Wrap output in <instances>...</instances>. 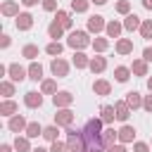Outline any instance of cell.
I'll return each instance as SVG.
<instances>
[{"instance_id":"cell-1","label":"cell","mask_w":152,"mask_h":152,"mask_svg":"<svg viewBox=\"0 0 152 152\" xmlns=\"http://www.w3.org/2000/svg\"><path fill=\"white\" fill-rule=\"evenodd\" d=\"M102 119H88L86 121V126L81 128V133H83V147H81V152H102L107 145H104V140H102Z\"/></svg>"},{"instance_id":"cell-2","label":"cell","mask_w":152,"mask_h":152,"mask_svg":"<svg viewBox=\"0 0 152 152\" xmlns=\"http://www.w3.org/2000/svg\"><path fill=\"white\" fill-rule=\"evenodd\" d=\"M66 145H69V152H81V147H83V133H81V128L66 126Z\"/></svg>"},{"instance_id":"cell-3","label":"cell","mask_w":152,"mask_h":152,"mask_svg":"<svg viewBox=\"0 0 152 152\" xmlns=\"http://www.w3.org/2000/svg\"><path fill=\"white\" fill-rule=\"evenodd\" d=\"M66 45L74 48V50H83L86 45H90V38H88L86 31H71L69 38H66Z\"/></svg>"},{"instance_id":"cell-4","label":"cell","mask_w":152,"mask_h":152,"mask_svg":"<svg viewBox=\"0 0 152 152\" xmlns=\"http://www.w3.org/2000/svg\"><path fill=\"white\" fill-rule=\"evenodd\" d=\"M50 71L55 74V78H64V76L69 74V64H66L62 57H55V59L50 62Z\"/></svg>"},{"instance_id":"cell-5","label":"cell","mask_w":152,"mask_h":152,"mask_svg":"<svg viewBox=\"0 0 152 152\" xmlns=\"http://www.w3.org/2000/svg\"><path fill=\"white\" fill-rule=\"evenodd\" d=\"M7 74H10V78H12L14 83H21V81L26 78L28 69H24V66H19V64H10V66H7Z\"/></svg>"},{"instance_id":"cell-6","label":"cell","mask_w":152,"mask_h":152,"mask_svg":"<svg viewBox=\"0 0 152 152\" xmlns=\"http://www.w3.org/2000/svg\"><path fill=\"white\" fill-rule=\"evenodd\" d=\"M52 102H55V107H69L74 102V95L69 90H59V93L52 95Z\"/></svg>"},{"instance_id":"cell-7","label":"cell","mask_w":152,"mask_h":152,"mask_svg":"<svg viewBox=\"0 0 152 152\" xmlns=\"http://www.w3.org/2000/svg\"><path fill=\"white\" fill-rule=\"evenodd\" d=\"M24 104H26V107H31V109H38V107L43 104V95H40V93H36V90H28V93L24 95Z\"/></svg>"},{"instance_id":"cell-8","label":"cell","mask_w":152,"mask_h":152,"mask_svg":"<svg viewBox=\"0 0 152 152\" xmlns=\"http://www.w3.org/2000/svg\"><path fill=\"white\" fill-rule=\"evenodd\" d=\"M55 124L57 126H71L74 124V112L71 109H59L55 114Z\"/></svg>"},{"instance_id":"cell-9","label":"cell","mask_w":152,"mask_h":152,"mask_svg":"<svg viewBox=\"0 0 152 152\" xmlns=\"http://www.w3.org/2000/svg\"><path fill=\"white\" fill-rule=\"evenodd\" d=\"M14 24H17V28H19V31H28V28L33 26V17H31L28 12H19Z\"/></svg>"},{"instance_id":"cell-10","label":"cell","mask_w":152,"mask_h":152,"mask_svg":"<svg viewBox=\"0 0 152 152\" xmlns=\"http://www.w3.org/2000/svg\"><path fill=\"white\" fill-rule=\"evenodd\" d=\"M26 126H28V124H26V119H24L21 114H17V116H12V119L7 121V128H10V131H14V133L26 131Z\"/></svg>"},{"instance_id":"cell-11","label":"cell","mask_w":152,"mask_h":152,"mask_svg":"<svg viewBox=\"0 0 152 152\" xmlns=\"http://www.w3.org/2000/svg\"><path fill=\"white\" fill-rule=\"evenodd\" d=\"M104 26H107L104 24V17H100V14H95V17L88 19V31H93V33H100Z\"/></svg>"},{"instance_id":"cell-12","label":"cell","mask_w":152,"mask_h":152,"mask_svg":"<svg viewBox=\"0 0 152 152\" xmlns=\"http://www.w3.org/2000/svg\"><path fill=\"white\" fill-rule=\"evenodd\" d=\"M93 90H95V95H109V93H112V86H109V81L97 78V81L93 83Z\"/></svg>"},{"instance_id":"cell-13","label":"cell","mask_w":152,"mask_h":152,"mask_svg":"<svg viewBox=\"0 0 152 152\" xmlns=\"http://www.w3.org/2000/svg\"><path fill=\"white\" fill-rule=\"evenodd\" d=\"M114 109H116V119L126 124V121H128V116H131V107L126 104V100H124V102H116V107H114Z\"/></svg>"},{"instance_id":"cell-14","label":"cell","mask_w":152,"mask_h":152,"mask_svg":"<svg viewBox=\"0 0 152 152\" xmlns=\"http://www.w3.org/2000/svg\"><path fill=\"white\" fill-rule=\"evenodd\" d=\"M0 12H2L5 17H17V14H19V5H17L14 0H7V2H2Z\"/></svg>"},{"instance_id":"cell-15","label":"cell","mask_w":152,"mask_h":152,"mask_svg":"<svg viewBox=\"0 0 152 152\" xmlns=\"http://www.w3.org/2000/svg\"><path fill=\"white\" fill-rule=\"evenodd\" d=\"M116 52H119V55H131V52H133V40L119 38V40H116Z\"/></svg>"},{"instance_id":"cell-16","label":"cell","mask_w":152,"mask_h":152,"mask_svg":"<svg viewBox=\"0 0 152 152\" xmlns=\"http://www.w3.org/2000/svg\"><path fill=\"white\" fill-rule=\"evenodd\" d=\"M88 69H90L93 74H100V71L107 69V59H104V57H93L90 64H88Z\"/></svg>"},{"instance_id":"cell-17","label":"cell","mask_w":152,"mask_h":152,"mask_svg":"<svg viewBox=\"0 0 152 152\" xmlns=\"http://www.w3.org/2000/svg\"><path fill=\"white\" fill-rule=\"evenodd\" d=\"M126 104H128L131 109H138V107H142V97H140V93H135V90L126 93Z\"/></svg>"},{"instance_id":"cell-18","label":"cell","mask_w":152,"mask_h":152,"mask_svg":"<svg viewBox=\"0 0 152 152\" xmlns=\"http://www.w3.org/2000/svg\"><path fill=\"white\" fill-rule=\"evenodd\" d=\"M133 138H135V128H133V126L126 124V126L119 128V140H121V142H131Z\"/></svg>"},{"instance_id":"cell-19","label":"cell","mask_w":152,"mask_h":152,"mask_svg":"<svg viewBox=\"0 0 152 152\" xmlns=\"http://www.w3.org/2000/svg\"><path fill=\"white\" fill-rule=\"evenodd\" d=\"M140 17L138 14H126V21H124V28L126 31H135V28H140Z\"/></svg>"},{"instance_id":"cell-20","label":"cell","mask_w":152,"mask_h":152,"mask_svg":"<svg viewBox=\"0 0 152 152\" xmlns=\"http://www.w3.org/2000/svg\"><path fill=\"white\" fill-rule=\"evenodd\" d=\"M62 33H64V26H62V24L55 19V21L48 26V36H50L52 40H57V38H62Z\"/></svg>"},{"instance_id":"cell-21","label":"cell","mask_w":152,"mask_h":152,"mask_svg":"<svg viewBox=\"0 0 152 152\" xmlns=\"http://www.w3.org/2000/svg\"><path fill=\"white\" fill-rule=\"evenodd\" d=\"M100 114H102V116H100V119H102V121H104V124H112V121H114V119H116V109H114V107H112V104H104V107H102V109H100Z\"/></svg>"},{"instance_id":"cell-22","label":"cell","mask_w":152,"mask_h":152,"mask_svg":"<svg viewBox=\"0 0 152 152\" xmlns=\"http://www.w3.org/2000/svg\"><path fill=\"white\" fill-rule=\"evenodd\" d=\"M40 93H43V95H55V93H57V83H55L52 78H45V81L40 83Z\"/></svg>"},{"instance_id":"cell-23","label":"cell","mask_w":152,"mask_h":152,"mask_svg":"<svg viewBox=\"0 0 152 152\" xmlns=\"http://www.w3.org/2000/svg\"><path fill=\"white\" fill-rule=\"evenodd\" d=\"M14 112H17V102H14V100H5V102L0 104V114H2V116H12Z\"/></svg>"},{"instance_id":"cell-24","label":"cell","mask_w":152,"mask_h":152,"mask_svg":"<svg viewBox=\"0 0 152 152\" xmlns=\"http://www.w3.org/2000/svg\"><path fill=\"white\" fill-rule=\"evenodd\" d=\"M116 138H119V131H114V128H104V131H102V140H104L107 147H112Z\"/></svg>"},{"instance_id":"cell-25","label":"cell","mask_w":152,"mask_h":152,"mask_svg":"<svg viewBox=\"0 0 152 152\" xmlns=\"http://www.w3.org/2000/svg\"><path fill=\"white\" fill-rule=\"evenodd\" d=\"M121 28H124V26H121L119 21H109V24L104 26V31H107V36H109V38H119Z\"/></svg>"},{"instance_id":"cell-26","label":"cell","mask_w":152,"mask_h":152,"mask_svg":"<svg viewBox=\"0 0 152 152\" xmlns=\"http://www.w3.org/2000/svg\"><path fill=\"white\" fill-rule=\"evenodd\" d=\"M62 50H64V48H62V43H57V40H52V43H48V45H45V52H48L50 57H59V55H62Z\"/></svg>"},{"instance_id":"cell-27","label":"cell","mask_w":152,"mask_h":152,"mask_svg":"<svg viewBox=\"0 0 152 152\" xmlns=\"http://www.w3.org/2000/svg\"><path fill=\"white\" fill-rule=\"evenodd\" d=\"M131 71L138 74V76H147V62H145V59H135L133 66H131Z\"/></svg>"},{"instance_id":"cell-28","label":"cell","mask_w":152,"mask_h":152,"mask_svg":"<svg viewBox=\"0 0 152 152\" xmlns=\"http://www.w3.org/2000/svg\"><path fill=\"white\" fill-rule=\"evenodd\" d=\"M28 78H33V81H40V78H43V66H40L38 62H31V66H28Z\"/></svg>"},{"instance_id":"cell-29","label":"cell","mask_w":152,"mask_h":152,"mask_svg":"<svg viewBox=\"0 0 152 152\" xmlns=\"http://www.w3.org/2000/svg\"><path fill=\"white\" fill-rule=\"evenodd\" d=\"M38 135H43V126L36 124V121H31L26 126V138H38Z\"/></svg>"},{"instance_id":"cell-30","label":"cell","mask_w":152,"mask_h":152,"mask_svg":"<svg viewBox=\"0 0 152 152\" xmlns=\"http://www.w3.org/2000/svg\"><path fill=\"white\" fill-rule=\"evenodd\" d=\"M55 19H57V21H59L64 28H71V17H69V12H64V10H57Z\"/></svg>"},{"instance_id":"cell-31","label":"cell","mask_w":152,"mask_h":152,"mask_svg":"<svg viewBox=\"0 0 152 152\" xmlns=\"http://www.w3.org/2000/svg\"><path fill=\"white\" fill-rule=\"evenodd\" d=\"M74 64H76V69H86V66L90 64V59L78 50V52H74Z\"/></svg>"},{"instance_id":"cell-32","label":"cell","mask_w":152,"mask_h":152,"mask_svg":"<svg viewBox=\"0 0 152 152\" xmlns=\"http://www.w3.org/2000/svg\"><path fill=\"white\" fill-rule=\"evenodd\" d=\"M128 74H131L128 66H116V69H114V78H116L119 83H126V81H128Z\"/></svg>"},{"instance_id":"cell-33","label":"cell","mask_w":152,"mask_h":152,"mask_svg":"<svg viewBox=\"0 0 152 152\" xmlns=\"http://www.w3.org/2000/svg\"><path fill=\"white\" fill-rule=\"evenodd\" d=\"M14 150L17 152H31V145H28V138H14Z\"/></svg>"},{"instance_id":"cell-34","label":"cell","mask_w":152,"mask_h":152,"mask_svg":"<svg viewBox=\"0 0 152 152\" xmlns=\"http://www.w3.org/2000/svg\"><path fill=\"white\" fill-rule=\"evenodd\" d=\"M21 55H24L26 59H36V57H38V45H33V43H28V45H24V50H21Z\"/></svg>"},{"instance_id":"cell-35","label":"cell","mask_w":152,"mask_h":152,"mask_svg":"<svg viewBox=\"0 0 152 152\" xmlns=\"http://www.w3.org/2000/svg\"><path fill=\"white\" fill-rule=\"evenodd\" d=\"M57 133H59V131H57V124H55V126H45V128H43V138H45V140H50V142H55V140H57Z\"/></svg>"},{"instance_id":"cell-36","label":"cell","mask_w":152,"mask_h":152,"mask_svg":"<svg viewBox=\"0 0 152 152\" xmlns=\"http://www.w3.org/2000/svg\"><path fill=\"white\" fill-rule=\"evenodd\" d=\"M140 36L142 38H152V19H147V21L140 24Z\"/></svg>"},{"instance_id":"cell-37","label":"cell","mask_w":152,"mask_h":152,"mask_svg":"<svg viewBox=\"0 0 152 152\" xmlns=\"http://www.w3.org/2000/svg\"><path fill=\"white\" fill-rule=\"evenodd\" d=\"M93 48H95L97 52H104V50L109 48V40H107V38H95V40H93Z\"/></svg>"},{"instance_id":"cell-38","label":"cell","mask_w":152,"mask_h":152,"mask_svg":"<svg viewBox=\"0 0 152 152\" xmlns=\"http://www.w3.org/2000/svg\"><path fill=\"white\" fill-rule=\"evenodd\" d=\"M0 90H2V95H5V97H12V95H14V83L2 81V83H0Z\"/></svg>"},{"instance_id":"cell-39","label":"cell","mask_w":152,"mask_h":152,"mask_svg":"<svg viewBox=\"0 0 152 152\" xmlns=\"http://www.w3.org/2000/svg\"><path fill=\"white\" fill-rule=\"evenodd\" d=\"M88 2L90 0H71V10L74 12H86L88 10Z\"/></svg>"},{"instance_id":"cell-40","label":"cell","mask_w":152,"mask_h":152,"mask_svg":"<svg viewBox=\"0 0 152 152\" xmlns=\"http://www.w3.org/2000/svg\"><path fill=\"white\" fill-rule=\"evenodd\" d=\"M116 12H119V14H128V12H131V2H128V0H119V2H116Z\"/></svg>"},{"instance_id":"cell-41","label":"cell","mask_w":152,"mask_h":152,"mask_svg":"<svg viewBox=\"0 0 152 152\" xmlns=\"http://www.w3.org/2000/svg\"><path fill=\"white\" fill-rule=\"evenodd\" d=\"M66 150H69V145L66 142H59V140H55L52 147H50V152H66Z\"/></svg>"},{"instance_id":"cell-42","label":"cell","mask_w":152,"mask_h":152,"mask_svg":"<svg viewBox=\"0 0 152 152\" xmlns=\"http://www.w3.org/2000/svg\"><path fill=\"white\" fill-rule=\"evenodd\" d=\"M43 10L45 12H55L57 10V0H43Z\"/></svg>"},{"instance_id":"cell-43","label":"cell","mask_w":152,"mask_h":152,"mask_svg":"<svg viewBox=\"0 0 152 152\" xmlns=\"http://www.w3.org/2000/svg\"><path fill=\"white\" fill-rule=\"evenodd\" d=\"M142 109L152 114V95H145V100H142Z\"/></svg>"},{"instance_id":"cell-44","label":"cell","mask_w":152,"mask_h":152,"mask_svg":"<svg viewBox=\"0 0 152 152\" xmlns=\"http://www.w3.org/2000/svg\"><path fill=\"white\" fill-rule=\"evenodd\" d=\"M147 150H150V147H147L145 142H135V145H133V152H147Z\"/></svg>"},{"instance_id":"cell-45","label":"cell","mask_w":152,"mask_h":152,"mask_svg":"<svg viewBox=\"0 0 152 152\" xmlns=\"http://www.w3.org/2000/svg\"><path fill=\"white\" fill-rule=\"evenodd\" d=\"M142 59L145 62H152V48H145L142 50Z\"/></svg>"},{"instance_id":"cell-46","label":"cell","mask_w":152,"mask_h":152,"mask_svg":"<svg viewBox=\"0 0 152 152\" xmlns=\"http://www.w3.org/2000/svg\"><path fill=\"white\" fill-rule=\"evenodd\" d=\"M107 152H128L124 145H112V147H107Z\"/></svg>"},{"instance_id":"cell-47","label":"cell","mask_w":152,"mask_h":152,"mask_svg":"<svg viewBox=\"0 0 152 152\" xmlns=\"http://www.w3.org/2000/svg\"><path fill=\"white\" fill-rule=\"evenodd\" d=\"M0 45H2V48H10V36H2V40H0Z\"/></svg>"},{"instance_id":"cell-48","label":"cell","mask_w":152,"mask_h":152,"mask_svg":"<svg viewBox=\"0 0 152 152\" xmlns=\"http://www.w3.org/2000/svg\"><path fill=\"white\" fill-rule=\"evenodd\" d=\"M21 5H26V7H33V5H38V0H21Z\"/></svg>"},{"instance_id":"cell-49","label":"cell","mask_w":152,"mask_h":152,"mask_svg":"<svg viewBox=\"0 0 152 152\" xmlns=\"http://www.w3.org/2000/svg\"><path fill=\"white\" fill-rule=\"evenodd\" d=\"M12 147H14V145H2V147H0V152H12Z\"/></svg>"},{"instance_id":"cell-50","label":"cell","mask_w":152,"mask_h":152,"mask_svg":"<svg viewBox=\"0 0 152 152\" xmlns=\"http://www.w3.org/2000/svg\"><path fill=\"white\" fill-rule=\"evenodd\" d=\"M142 5H145V10H152V0H142Z\"/></svg>"},{"instance_id":"cell-51","label":"cell","mask_w":152,"mask_h":152,"mask_svg":"<svg viewBox=\"0 0 152 152\" xmlns=\"http://www.w3.org/2000/svg\"><path fill=\"white\" fill-rule=\"evenodd\" d=\"M90 2H93V5H104L107 0H90Z\"/></svg>"},{"instance_id":"cell-52","label":"cell","mask_w":152,"mask_h":152,"mask_svg":"<svg viewBox=\"0 0 152 152\" xmlns=\"http://www.w3.org/2000/svg\"><path fill=\"white\" fill-rule=\"evenodd\" d=\"M31 152H50V150H45V147H36V150H31Z\"/></svg>"},{"instance_id":"cell-53","label":"cell","mask_w":152,"mask_h":152,"mask_svg":"<svg viewBox=\"0 0 152 152\" xmlns=\"http://www.w3.org/2000/svg\"><path fill=\"white\" fill-rule=\"evenodd\" d=\"M147 88H150V93H152V78H147Z\"/></svg>"}]
</instances>
